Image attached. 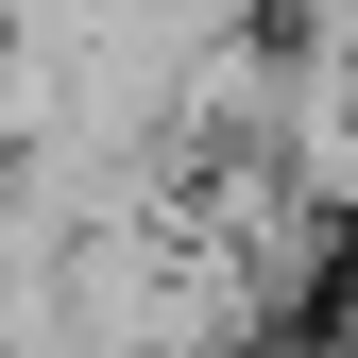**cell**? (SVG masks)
<instances>
[{
	"instance_id": "1",
	"label": "cell",
	"mask_w": 358,
	"mask_h": 358,
	"mask_svg": "<svg viewBox=\"0 0 358 358\" xmlns=\"http://www.w3.org/2000/svg\"><path fill=\"white\" fill-rule=\"evenodd\" d=\"M290 17H307V0H290Z\"/></svg>"
}]
</instances>
